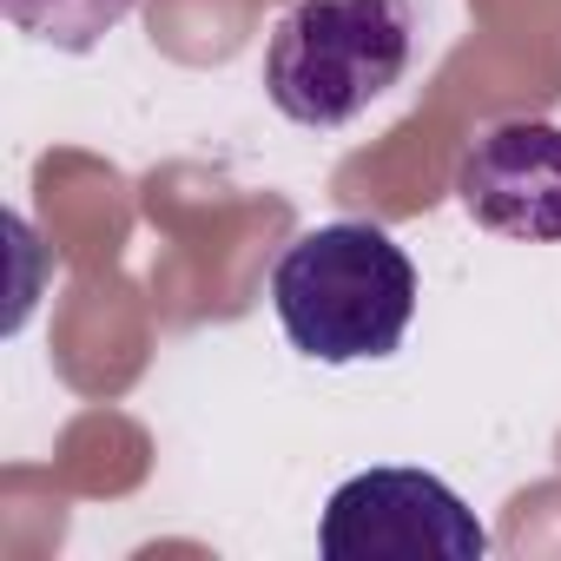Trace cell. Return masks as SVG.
<instances>
[{
	"label": "cell",
	"instance_id": "2",
	"mask_svg": "<svg viewBox=\"0 0 561 561\" xmlns=\"http://www.w3.org/2000/svg\"><path fill=\"white\" fill-rule=\"evenodd\" d=\"M410 54H416L410 0H298L271 27L264 93L291 126L337 133L410 73Z\"/></svg>",
	"mask_w": 561,
	"mask_h": 561
},
{
	"label": "cell",
	"instance_id": "3",
	"mask_svg": "<svg viewBox=\"0 0 561 561\" xmlns=\"http://www.w3.org/2000/svg\"><path fill=\"white\" fill-rule=\"evenodd\" d=\"M318 548L324 561H482L489 528L430 469H364L324 502Z\"/></svg>",
	"mask_w": 561,
	"mask_h": 561
},
{
	"label": "cell",
	"instance_id": "4",
	"mask_svg": "<svg viewBox=\"0 0 561 561\" xmlns=\"http://www.w3.org/2000/svg\"><path fill=\"white\" fill-rule=\"evenodd\" d=\"M456 198L495 238L561 244V126L548 119L489 126L456 165Z\"/></svg>",
	"mask_w": 561,
	"mask_h": 561
},
{
	"label": "cell",
	"instance_id": "5",
	"mask_svg": "<svg viewBox=\"0 0 561 561\" xmlns=\"http://www.w3.org/2000/svg\"><path fill=\"white\" fill-rule=\"evenodd\" d=\"M139 0H0L21 34H34L41 47H60V54H93Z\"/></svg>",
	"mask_w": 561,
	"mask_h": 561
},
{
	"label": "cell",
	"instance_id": "1",
	"mask_svg": "<svg viewBox=\"0 0 561 561\" xmlns=\"http://www.w3.org/2000/svg\"><path fill=\"white\" fill-rule=\"evenodd\" d=\"M271 311L311 364H377L416 318V264L383 225H318L271 264Z\"/></svg>",
	"mask_w": 561,
	"mask_h": 561
}]
</instances>
